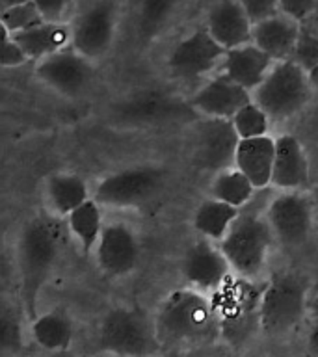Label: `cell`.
Here are the masks:
<instances>
[{
  "mask_svg": "<svg viewBox=\"0 0 318 357\" xmlns=\"http://www.w3.org/2000/svg\"><path fill=\"white\" fill-rule=\"evenodd\" d=\"M45 195L56 216H69L89 199L88 184L75 173H54L45 183Z\"/></svg>",
  "mask_w": 318,
  "mask_h": 357,
  "instance_id": "603a6c76",
  "label": "cell"
},
{
  "mask_svg": "<svg viewBox=\"0 0 318 357\" xmlns=\"http://www.w3.org/2000/svg\"><path fill=\"white\" fill-rule=\"evenodd\" d=\"M317 203L301 190H281L266 206V218L275 242L285 248H300L315 227Z\"/></svg>",
  "mask_w": 318,
  "mask_h": 357,
  "instance_id": "ba28073f",
  "label": "cell"
},
{
  "mask_svg": "<svg viewBox=\"0 0 318 357\" xmlns=\"http://www.w3.org/2000/svg\"><path fill=\"white\" fill-rule=\"evenodd\" d=\"M300 32V22L283 13H278L253 24L251 43H255L259 49L264 50L273 61L292 60Z\"/></svg>",
  "mask_w": 318,
  "mask_h": 357,
  "instance_id": "d6986e66",
  "label": "cell"
},
{
  "mask_svg": "<svg viewBox=\"0 0 318 357\" xmlns=\"http://www.w3.org/2000/svg\"><path fill=\"white\" fill-rule=\"evenodd\" d=\"M2 49H0V63L2 67H21L26 61H30L28 54L22 50V47L17 43V39L11 36L8 30L2 28Z\"/></svg>",
  "mask_w": 318,
  "mask_h": 357,
  "instance_id": "d6a6232c",
  "label": "cell"
},
{
  "mask_svg": "<svg viewBox=\"0 0 318 357\" xmlns=\"http://www.w3.org/2000/svg\"><path fill=\"white\" fill-rule=\"evenodd\" d=\"M225 52L227 49H223L206 28H197L173 47L167 66L175 78L194 82L211 75L220 63H223Z\"/></svg>",
  "mask_w": 318,
  "mask_h": 357,
  "instance_id": "8fae6325",
  "label": "cell"
},
{
  "mask_svg": "<svg viewBox=\"0 0 318 357\" xmlns=\"http://www.w3.org/2000/svg\"><path fill=\"white\" fill-rule=\"evenodd\" d=\"M166 169L158 166H134L100 178L93 197L100 206L127 208L151 199L164 186Z\"/></svg>",
  "mask_w": 318,
  "mask_h": 357,
  "instance_id": "9c48e42d",
  "label": "cell"
},
{
  "mask_svg": "<svg viewBox=\"0 0 318 357\" xmlns=\"http://www.w3.org/2000/svg\"><path fill=\"white\" fill-rule=\"evenodd\" d=\"M318 10V0H279V13L301 22L315 17Z\"/></svg>",
  "mask_w": 318,
  "mask_h": 357,
  "instance_id": "836d02e7",
  "label": "cell"
},
{
  "mask_svg": "<svg viewBox=\"0 0 318 357\" xmlns=\"http://www.w3.org/2000/svg\"><path fill=\"white\" fill-rule=\"evenodd\" d=\"M0 22H2V28L10 33H19L38 26V24L45 22V19L41 15V11L38 10V6L30 0V2H24V4L11 6V8L2 10Z\"/></svg>",
  "mask_w": 318,
  "mask_h": 357,
  "instance_id": "f1b7e54d",
  "label": "cell"
},
{
  "mask_svg": "<svg viewBox=\"0 0 318 357\" xmlns=\"http://www.w3.org/2000/svg\"><path fill=\"white\" fill-rule=\"evenodd\" d=\"M155 326L162 346L206 342L222 333L212 300L197 289L169 292L158 307Z\"/></svg>",
  "mask_w": 318,
  "mask_h": 357,
  "instance_id": "6da1fadb",
  "label": "cell"
},
{
  "mask_svg": "<svg viewBox=\"0 0 318 357\" xmlns=\"http://www.w3.org/2000/svg\"><path fill=\"white\" fill-rule=\"evenodd\" d=\"M253 99L251 91L242 88L225 73L212 77L209 82L195 91L190 100V106L197 110L203 117H222L233 119L236 112Z\"/></svg>",
  "mask_w": 318,
  "mask_h": 357,
  "instance_id": "2e32d148",
  "label": "cell"
},
{
  "mask_svg": "<svg viewBox=\"0 0 318 357\" xmlns=\"http://www.w3.org/2000/svg\"><path fill=\"white\" fill-rule=\"evenodd\" d=\"M240 136L234 130L231 119L222 117H203L195 123L190 153L194 166L205 172L220 173L234 167V155Z\"/></svg>",
  "mask_w": 318,
  "mask_h": 357,
  "instance_id": "30bf717a",
  "label": "cell"
},
{
  "mask_svg": "<svg viewBox=\"0 0 318 357\" xmlns=\"http://www.w3.org/2000/svg\"><path fill=\"white\" fill-rule=\"evenodd\" d=\"M24 2H30V0H0V4H2V10H6V8H11V6L24 4Z\"/></svg>",
  "mask_w": 318,
  "mask_h": 357,
  "instance_id": "f35d334b",
  "label": "cell"
},
{
  "mask_svg": "<svg viewBox=\"0 0 318 357\" xmlns=\"http://www.w3.org/2000/svg\"><path fill=\"white\" fill-rule=\"evenodd\" d=\"M67 225L71 229V233L75 234V238L78 240L84 253L88 255L89 251L97 248L103 229H105L103 212H100V205L97 203V199L89 197L86 203L75 208L67 216Z\"/></svg>",
  "mask_w": 318,
  "mask_h": 357,
  "instance_id": "484cf974",
  "label": "cell"
},
{
  "mask_svg": "<svg viewBox=\"0 0 318 357\" xmlns=\"http://www.w3.org/2000/svg\"><path fill=\"white\" fill-rule=\"evenodd\" d=\"M273 160H275V138L270 134L259 138H240L234 167H238L250 178L257 190L272 184Z\"/></svg>",
  "mask_w": 318,
  "mask_h": 357,
  "instance_id": "44dd1931",
  "label": "cell"
},
{
  "mask_svg": "<svg viewBox=\"0 0 318 357\" xmlns=\"http://www.w3.org/2000/svg\"><path fill=\"white\" fill-rule=\"evenodd\" d=\"M97 344L103 351L119 357H151L162 348L155 320L130 307H116L106 312L99 324Z\"/></svg>",
  "mask_w": 318,
  "mask_h": 357,
  "instance_id": "277c9868",
  "label": "cell"
},
{
  "mask_svg": "<svg viewBox=\"0 0 318 357\" xmlns=\"http://www.w3.org/2000/svg\"><path fill=\"white\" fill-rule=\"evenodd\" d=\"M257 188L238 167H229L216 173L211 184V197L229 203L236 208H244L255 195Z\"/></svg>",
  "mask_w": 318,
  "mask_h": 357,
  "instance_id": "4316f807",
  "label": "cell"
},
{
  "mask_svg": "<svg viewBox=\"0 0 318 357\" xmlns=\"http://www.w3.org/2000/svg\"><path fill=\"white\" fill-rule=\"evenodd\" d=\"M50 357H77V356H75V354H71L69 350H63V351H54V354H52Z\"/></svg>",
  "mask_w": 318,
  "mask_h": 357,
  "instance_id": "ab89813d",
  "label": "cell"
},
{
  "mask_svg": "<svg viewBox=\"0 0 318 357\" xmlns=\"http://www.w3.org/2000/svg\"><path fill=\"white\" fill-rule=\"evenodd\" d=\"M206 30L223 49L251 43L253 22L238 0H218L206 15Z\"/></svg>",
  "mask_w": 318,
  "mask_h": 357,
  "instance_id": "e0dca14e",
  "label": "cell"
},
{
  "mask_svg": "<svg viewBox=\"0 0 318 357\" xmlns=\"http://www.w3.org/2000/svg\"><path fill=\"white\" fill-rule=\"evenodd\" d=\"M0 344L2 350L17 354L22 350V328L15 309L4 305L0 312Z\"/></svg>",
  "mask_w": 318,
  "mask_h": 357,
  "instance_id": "4dcf8cb0",
  "label": "cell"
},
{
  "mask_svg": "<svg viewBox=\"0 0 318 357\" xmlns=\"http://www.w3.org/2000/svg\"><path fill=\"white\" fill-rule=\"evenodd\" d=\"M312 93L305 69L294 60H283L273 63L266 78L251 95L272 121H285L300 114Z\"/></svg>",
  "mask_w": 318,
  "mask_h": 357,
  "instance_id": "8992f818",
  "label": "cell"
},
{
  "mask_svg": "<svg viewBox=\"0 0 318 357\" xmlns=\"http://www.w3.org/2000/svg\"><path fill=\"white\" fill-rule=\"evenodd\" d=\"M95 259L100 272L112 278H125L136 270L139 262L138 236L127 223H106L95 248Z\"/></svg>",
  "mask_w": 318,
  "mask_h": 357,
  "instance_id": "9a60e30c",
  "label": "cell"
},
{
  "mask_svg": "<svg viewBox=\"0 0 318 357\" xmlns=\"http://www.w3.org/2000/svg\"><path fill=\"white\" fill-rule=\"evenodd\" d=\"M309 75V82H311V88L315 93H318V66H315L311 71H307Z\"/></svg>",
  "mask_w": 318,
  "mask_h": 357,
  "instance_id": "74e56055",
  "label": "cell"
},
{
  "mask_svg": "<svg viewBox=\"0 0 318 357\" xmlns=\"http://www.w3.org/2000/svg\"><path fill=\"white\" fill-rule=\"evenodd\" d=\"M36 75L45 86L66 97H77L93 80L91 60L78 50L61 49L38 61Z\"/></svg>",
  "mask_w": 318,
  "mask_h": 357,
  "instance_id": "7c38bea8",
  "label": "cell"
},
{
  "mask_svg": "<svg viewBox=\"0 0 318 357\" xmlns=\"http://www.w3.org/2000/svg\"><path fill=\"white\" fill-rule=\"evenodd\" d=\"M301 357H317V356H312V354H309V351H307L305 356H301Z\"/></svg>",
  "mask_w": 318,
  "mask_h": 357,
  "instance_id": "ee69618b",
  "label": "cell"
},
{
  "mask_svg": "<svg viewBox=\"0 0 318 357\" xmlns=\"http://www.w3.org/2000/svg\"><path fill=\"white\" fill-rule=\"evenodd\" d=\"M32 335L41 348L54 354V351L69 350L75 329H73L71 318L67 317L66 312L50 311L39 314L33 320Z\"/></svg>",
  "mask_w": 318,
  "mask_h": 357,
  "instance_id": "d4e9b609",
  "label": "cell"
},
{
  "mask_svg": "<svg viewBox=\"0 0 318 357\" xmlns=\"http://www.w3.org/2000/svg\"><path fill=\"white\" fill-rule=\"evenodd\" d=\"M292 60L300 63L305 71H311L312 67L318 66V30L315 32V30L301 26Z\"/></svg>",
  "mask_w": 318,
  "mask_h": 357,
  "instance_id": "1f68e13d",
  "label": "cell"
},
{
  "mask_svg": "<svg viewBox=\"0 0 318 357\" xmlns=\"http://www.w3.org/2000/svg\"><path fill=\"white\" fill-rule=\"evenodd\" d=\"M231 270L233 268L220 244L216 245V242L203 236L190 245L181 262V272L186 283L192 284V289L211 294L227 281Z\"/></svg>",
  "mask_w": 318,
  "mask_h": 357,
  "instance_id": "5bb4252c",
  "label": "cell"
},
{
  "mask_svg": "<svg viewBox=\"0 0 318 357\" xmlns=\"http://www.w3.org/2000/svg\"><path fill=\"white\" fill-rule=\"evenodd\" d=\"M307 351L318 357V320L317 324H312V328L309 329V335H307Z\"/></svg>",
  "mask_w": 318,
  "mask_h": 357,
  "instance_id": "8d00e7d4",
  "label": "cell"
},
{
  "mask_svg": "<svg viewBox=\"0 0 318 357\" xmlns=\"http://www.w3.org/2000/svg\"><path fill=\"white\" fill-rule=\"evenodd\" d=\"M307 281L294 272H281L272 275L261 294L259 322L262 333L270 337L290 333L300 326L309 307Z\"/></svg>",
  "mask_w": 318,
  "mask_h": 357,
  "instance_id": "5b68a950",
  "label": "cell"
},
{
  "mask_svg": "<svg viewBox=\"0 0 318 357\" xmlns=\"http://www.w3.org/2000/svg\"><path fill=\"white\" fill-rule=\"evenodd\" d=\"M242 208L223 203L216 197H206L194 212V229L212 242H222L223 236L229 233V229L234 220L240 216Z\"/></svg>",
  "mask_w": 318,
  "mask_h": 357,
  "instance_id": "cb8c5ba5",
  "label": "cell"
},
{
  "mask_svg": "<svg viewBox=\"0 0 318 357\" xmlns=\"http://www.w3.org/2000/svg\"><path fill=\"white\" fill-rule=\"evenodd\" d=\"M261 294L262 289H255L248 278H229L216 292H212L211 300L220 320V331L229 342L242 344L253 329H261Z\"/></svg>",
  "mask_w": 318,
  "mask_h": 357,
  "instance_id": "52a82bcc",
  "label": "cell"
},
{
  "mask_svg": "<svg viewBox=\"0 0 318 357\" xmlns=\"http://www.w3.org/2000/svg\"><path fill=\"white\" fill-rule=\"evenodd\" d=\"M275 61L257 47L255 43H245L229 49L223 58V73L248 91H255L266 78Z\"/></svg>",
  "mask_w": 318,
  "mask_h": 357,
  "instance_id": "ffe728a7",
  "label": "cell"
},
{
  "mask_svg": "<svg viewBox=\"0 0 318 357\" xmlns=\"http://www.w3.org/2000/svg\"><path fill=\"white\" fill-rule=\"evenodd\" d=\"M177 0H142L139 28L144 36H153L166 22Z\"/></svg>",
  "mask_w": 318,
  "mask_h": 357,
  "instance_id": "f546056e",
  "label": "cell"
},
{
  "mask_svg": "<svg viewBox=\"0 0 318 357\" xmlns=\"http://www.w3.org/2000/svg\"><path fill=\"white\" fill-rule=\"evenodd\" d=\"M253 24L279 13V0H238Z\"/></svg>",
  "mask_w": 318,
  "mask_h": 357,
  "instance_id": "e575fe53",
  "label": "cell"
},
{
  "mask_svg": "<svg viewBox=\"0 0 318 357\" xmlns=\"http://www.w3.org/2000/svg\"><path fill=\"white\" fill-rule=\"evenodd\" d=\"M311 311H312V314H315V317H317V320H318V298H317V300H312Z\"/></svg>",
  "mask_w": 318,
  "mask_h": 357,
  "instance_id": "60d3db41",
  "label": "cell"
},
{
  "mask_svg": "<svg viewBox=\"0 0 318 357\" xmlns=\"http://www.w3.org/2000/svg\"><path fill=\"white\" fill-rule=\"evenodd\" d=\"M309 183V160L296 136L281 134L275 138L272 184L279 190H301Z\"/></svg>",
  "mask_w": 318,
  "mask_h": 357,
  "instance_id": "ac0fdd59",
  "label": "cell"
},
{
  "mask_svg": "<svg viewBox=\"0 0 318 357\" xmlns=\"http://www.w3.org/2000/svg\"><path fill=\"white\" fill-rule=\"evenodd\" d=\"M275 236L264 212L242 211L220 242L223 255L240 278L255 279L266 268Z\"/></svg>",
  "mask_w": 318,
  "mask_h": 357,
  "instance_id": "3957f363",
  "label": "cell"
},
{
  "mask_svg": "<svg viewBox=\"0 0 318 357\" xmlns=\"http://www.w3.org/2000/svg\"><path fill=\"white\" fill-rule=\"evenodd\" d=\"M63 248V233L50 218H33L24 225L19 238L17 257L21 272L22 298L33 317L39 289L47 283Z\"/></svg>",
  "mask_w": 318,
  "mask_h": 357,
  "instance_id": "7a4b0ae2",
  "label": "cell"
},
{
  "mask_svg": "<svg viewBox=\"0 0 318 357\" xmlns=\"http://www.w3.org/2000/svg\"><path fill=\"white\" fill-rule=\"evenodd\" d=\"M32 2L38 6L45 21L49 22H61L71 6V0H32Z\"/></svg>",
  "mask_w": 318,
  "mask_h": 357,
  "instance_id": "d590c367",
  "label": "cell"
},
{
  "mask_svg": "<svg viewBox=\"0 0 318 357\" xmlns=\"http://www.w3.org/2000/svg\"><path fill=\"white\" fill-rule=\"evenodd\" d=\"M234 130L240 138H259L270 132V116L251 99L245 106H242L233 116Z\"/></svg>",
  "mask_w": 318,
  "mask_h": 357,
  "instance_id": "83f0119b",
  "label": "cell"
},
{
  "mask_svg": "<svg viewBox=\"0 0 318 357\" xmlns=\"http://www.w3.org/2000/svg\"><path fill=\"white\" fill-rule=\"evenodd\" d=\"M116 26V4L112 0H99L75 22L71 47L89 60H97L112 49Z\"/></svg>",
  "mask_w": 318,
  "mask_h": 357,
  "instance_id": "4fadbf2b",
  "label": "cell"
},
{
  "mask_svg": "<svg viewBox=\"0 0 318 357\" xmlns=\"http://www.w3.org/2000/svg\"><path fill=\"white\" fill-rule=\"evenodd\" d=\"M312 197H315V203H317V208H318V186L315 188V192H312Z\"/></svg>",
  "mask_w": 318,
  "mask_h": 357,
  "instance_id": "b9f144b4",
  "label": "cell"
},
{
  "mask_svg": "<svg viewBox=\"0 0 318 357\" xmlns=\"http://www.w3.org/2000/svg\"><path fill=\"white\" fill-rule=\"evenodd\" d=\"M315 21H317V30H318V10H317V13H315Z\"/></svg>",
  "mask_w": 318,
  "mask_h": 357,
  "instance_id": "7bdbcfd3",
  "label": "cell"
},
{
  "mask_svg": "<svg viewBox=\"0 0 318 357\" xmlns=\"http://www.w3.org/2000/svg\"><path fill=\"white\" fill-rule=\"evenodd\" d=\"M26 52L30 60H43L45 56L54 54L58 50L66 49L71 43L73 30H69L63 22L45 21L38 26L24 30V32L11 33Z\"/></svg>",
  "mask_w": 318,
  "mask_h": 357,
  "instance_id": "7402d4cb",
  "label": "cell"
}]
</instances>
